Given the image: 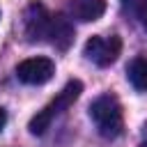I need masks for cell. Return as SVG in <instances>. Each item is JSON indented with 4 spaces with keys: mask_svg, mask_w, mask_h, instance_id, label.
I'll return each mask as SVG.
<instances>
[{
    "mask_svg": "<svg viewBox=\"0 0 147 147\" xmlns=\"http://www.w3.org/2000/svg\"><path fill=\"white\" fill-rule=\"evenodd\" d=\"M126 76L138 92H147V57H136L129 64Z\"/></svg>",
    "mask_w": 147,
    "mask_h": 147,
    "instance_id": "obj_8",
    "label": "cell"
},
{
    "mask_svg": "<svg viewBox=\"0 0 147 147\" xmlns=\"http://www.w3.org/2000/svg\"><path fill=\"white\" fill-rule=\"evenodd\" d=\"M55 62L48 57H28L16 67V78L25 85H44L53 78Z\"/></svg>",
    "mask_w": 147,
    "mask_h": 147,
    "instance_id": "obj_5",
    "label": "cell"
},
{
    "mask_svg": "<svg viewBox=\"0 0 147 147\" xmlns=\"http://www.w3.org/2000/svg\"><path fill=\"white\" fill-rule=\"evenodd\" d=\"M138 18H140L142 28L147 30V0H142V2L138 5Z\"/></svg>",
    "mask_w": 147,
    "mask_h": 147,
    "instance_id": "obj_9",
    "label": "cell"
},
{
    "mask_svg": "<svg viewBox=\"0 0 147 147\" xmlns=\"http://www.w3.org/2000/svg\"><path fill=\"white\" fill-rule=\"evenodd\" d=\"M140 147H147V142H140Z\"/></svg>",
    "mask_w": 147,
    "mask_h": 147,
    "instance_id": "obj_11",
    "label": "cell"
},
{
    "mask_svg": "<svg viewBox=\"0 0 147 147\" xmlns=\"http://www.w3.org/2000/svg\"><path fill=\"white\" fill-rule=\"evenodd\" d=\"M5 124H7V110L0 106V131L5 129Z\"/></svg>",
    "mask_w": 147,
    "mask_h": 147,
    "instance_id": "obj_10",
    "label": "cell"
},
{
    "mask_svg": "<svg viewBox=\"0 0 147 147\" xmlns=\"http://www.w3.org/2000/svg\"><path fill=\"white\" fill-rule=\"evenodd\" d=\"M90 117L99 131V136L113 140L122 133L124 129V115H122V106L117 101L115 94H101L90 103Z\"/></svg>",
    "mask_w": 147,
    "mask_h": 147,
    "instance_id": "obj_1",
    "label": "cell"
},
{
    "mask_svg": "<svg viewBox=\"0 0 147 147\" xmlns=\"http://www.w3.org/2000/svg\"><path fill=\"white\" fill-rule=\"evenodd\" d=\"M48 41L57 51H67L74 44V25H71V18L69 16H64V14H51Z\"/></svg>",
    "mask_w": 147,
    "mask_h": 147,
    "instance_id": "obj_6",
    "label": "cell"
},
{
    "mask_svg": "<svg viewBox=\"0 0 147 147\" xmlns=\"http://www.w3.org/2000/svg\"><path fill=\"white\" fill-rule=\"evenodd\" d=\"M80 92H83V83H80V80H69V83L57 92V96H55L53 101H48V103L30 119V124H28L30 133H32V136L46 133V129L53 124V119H55L57 115H62L69 106H74V101L80 96Z\"/></svg>",
    "mask_w": 147,
    "mask_h": 147,
    "instance_id": "obj_2",
    "label": "cell"
},
{
    "mask_svg": "<svg viewBox=\"0 0 147 147\" xmlns=\"http://www.w3.org/2000/svg\"><path fill=\"white\" fill-rule=\"evenodd\" d=\"M106 11V0H69V14L76 21L90 23L101 18Z\"/></svg>",
    "mask_w": 147,
    "mask_h": 147,
    "instance_id": "obj_7",
    "label": "cell"
},
{
    "mask_svg": "<svg viewBox=\"0 0 147 147\" xmlns=\"http://www.w3.org/2000/svg\"><path fill=\"white\" fill-rule=\"evenodd\" d=\"M83 51L96 67H110L122 53V39L117 34H94L85 41Z\"/></svg>",
    "mask_w": 147,
    "mask_h": 147,
    "instance_id": "obj_3",
    "label": "cell"
},
{
    "mask_svg": "<svg viewBox=\"0 0 147 147\" xmlns=\"http://www.w3.org/2000/svg\"><path fill=\"white\" fill-rule=\"evenodd\" d=\"M48 25H51V14L46 11V7L41 2H32L25 9V16H23V34H25V39L30 44L48 39Z\"/></svg>",
    "mask_w": 147,
    "mask_h": 147,
    "instance_id": "obj_4",
    "label": "cell"
}]
</instances>
